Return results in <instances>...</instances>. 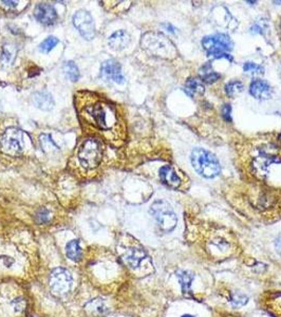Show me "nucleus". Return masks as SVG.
I'll list each match as a JSON object with an SVG mask.
<instances>
[{
    "instance_id": "nucleus-1",
    "label": "nucleus",
    "mask_w": 281,
    "mask_h": 317,
    "mask_svg": "<svg viewBox=\"0 0 281 317\" xmlns=\"http://www.w3.org/2000/svg\"><path fill=\"white\" fill-rule=\"evenodd\" d=\"M85 112L91 117L92 123L100 130H112L117 124L115 108L108 102L98 100L85 106Z\"/></svg>"
},
{
    "instance_id": "nucleus-2",
    "label": "nucleus",
    "mask_w": 281,
    "mask_h": 317,
    "mask_svg": "<svg viewBox=\"0 0 281 317\" xmlns=\"http://www.w3.org/2000/svg\"><path fill=\"white\" fill-rule=\"evenodd\" d=\"M141 46L146 52L157 57L171 59L177 56V49L175 45L162 33H145L141 39Z\"/></svg>"
},
{
    "instance_id": "nucleus-3",
    "label": "nucleus",
    "mask_w": 281,
    "mask_h": 317,
    "mask_svg": "<svg viewBox=\"0 0 281 317\" xmlns=\"http://www.w3.org/2000/svg\"><path fill=\"white\" fill-rule=\"evenodd\" d=\"M191 161L197 174L205 179H213L221 173V165L217 156L203 148L194 149Z\"/></svg>"
},
{
    "instance_id": "nucleus-4",
    "label": "nucleus",
    "mask_w": 281,
    "mask_h": 317,
    "mask_svg": "<svg viewBox=\"0 0 281 317\" xmlns=\"http://www.w3.org/2000/svg\"><path fill=\"white\" fill-rule=\"evenodd\" d=\"M30 144L31 138L26 132L15 127H10L5 131L0 140V148L8 155L18 156L24 153Z\"/></svg>"
},
{
    "instance_id": "nucleus-5",
    "label": "nucleus",
    "mask_w": 281,
    "mask_h": 317,
    "mask_svg": "<svg viewBox=\"0 0 281 317\" xmlns=\"http://www.w3.org/2000/svg\"><path fill=\"white\" fill-rule=\"evenodd\" d=\"M78 160L86 169L97 168L103 157V145L95 138L86 139L78 149Z\"/></svg>"
},
{
    "instance_id": "nucleus-6",
    "label": "nucleus",
    "mask_w": 281,
    "mask_h": 317,
    "mask_svg": "<svg viewBox=\"0 0 281 317\" xmlns=\"http://www.w3.org/2000/svg\"><path fill=\"white\" fill-rule=\"evenodd\" d=\"M150 214L157 221L161 231H163L165 233H170L177 227L178 223L177 215L166 201L163 200L155 201L151 205Z\"/></svg>"
},
{
    "instance_id": "nucleus-7",
    "label": "nucleus",
    "mask_w": 281,
    "mask_h": 317,
    "mask_svg": "<svg viewBox=\"0 0 281 317\" xmlns=\"http://www.w3.org/2000/svg\"><path fill=\"white\" fill-rule=\"evenodd\" d=\"M72 276L64 268H56L50 274L49 286L55 295L64 296L70 292L72 288Z\"/></svg>"
},
{
    "instance_id": "nucleus-8",
    "label": "nucleus",
    "mask_w": 281,
    "mask_h": 317,
    "mask_svg": "<svg viewBox=\"0 0 281 317\" xmlns=\"http://www.w3.org/2000/svg\"><path fill=\"white\" fill-rule=\"evenodd\" d=\"M203 48L207 51L208 56L217 53H227L233 50V42L229 35L218 33L209 35L203 38L202 41Z\"/></svg>"
},
{
    "instance_id": "nucleus-9",
    "label": "nucleus",
    "mask_w": 281,
    "mask_h": 317,
    "mask_svg": "<svg viewBox=\"0 0 281 317\" xmlns=\"http://www.w3.org/2000/svg\"><path fill=\"white\" fill-rule=\"evenodd\" d=\"M73 25L77 29L79 34L82 35L86 41H91L96 37V24L90 13L85 10H78L72 17Z\"/></svg>"
},
{
    "instance_id": "nucleus-10",
    "label": "nucleus",
    "mask_w": 281,
    "mask_h": 317,
    "mask_svg": "<svg viewBox=\"0 0 281 317\" xmlns=\"http://www.w3.org/2000/svg\"><path fill=\"white\" fill-rule=\"evenodd\" d=\"M101 77L106 82L124 84L125 77L122 73V67L120 64L114 59L105 60L101 67Z\"/></svg>"
},
{
    "instance_id": "nucleus-11",
    "label": "nucleus",
    "mask_w": 281,
    "mask_h": 317,
    "mask_svg": "<svg viewBox=\"0 0 281 317\" xmlns=\"http://www.w3.org/2000/svg\"><path fill=\"white\" fill-rule=\"evenodd\" d=\"M281 162L280 158L277 155L269 154V153H261L254 158L252 162V169L253 173L257 176L259 179H264L269 173V169L272 164Z\"/></svg>"
},
{
    "instance_id": "nucleus-12",
    "label": "nucleus",
    "mask_w": 281,
    "mask_h": 317,
    "mask_svg": "<svg viewBox=\"0 0 281 317\" xmlns=\"http://www.w3.org/2000/svg\"><path fill=\"white\" fill-rule=\"evenodd\" d=\"M34 17L39 23L45 25H52L58 20L56 10L48 4L37 5L34 11Z\"/></svg>"
},
{
    "instance_id": "nucleus-13",
    "label": "nucleus",
    "mask_w": 281,
    "mask_h": 317,
    "mask_svg": "<svg viewBox=\"0 0 281 317\" xmlns=\"http://www.w3.org/2000/svg\"><path fill=\"white\" fill-rule=\"evenodd\" d=\"M249 93L257 100H269L273 94V88L262 79H255L249 86Z\"/></svg>"
},
{
    "instance_id": "nucleus-14",
    "label": "nucleus",
    "mask_w": 281,
    "mask_h": 317,
    "mask_svg": "<svg viewBox=\"0 0 281 317\" xmlns=\"http://www.w3.org/2000/svg\"><path fill=\"white\" fill-rule=\"evenodd\" d=\"M160 179L165 185H167L170 188H179L181 186V178L180 176L176 173V170L173 169V167L169 165H165L160 169Z\"/></svg>"
},
{
    "instance_id": "nucleus-15",
    "label": "nucleus",
    "mask_w": 281,
    "mask_h": 317,
    "mask_svg": "<svg viewBox=\"0 0 281 317\" xmlns=\"http://www.w3.org/2000/svg\"><path fill=\"white\" fill-rule=\"evenodd\" d=\"M32 102L35 107L45 111H49L54 107V100L47 91H38L32 96Z\"/></svg>"
},
{
    "instance_id": "nucleus-16",
    "label": "nucleus",
    "mask_w": 281,
    "mask_h": 317,
    "mask_svg": "<svg viewBox=\"0 0 281 317\" xmlns=\"http://www.w3.org/2000/svg\"><path fill=\"white\" fill-rule=\"evenodd\" d=\"M146 257L147 255L142 248L132 247L126 250V253L124 254V261L129 268L138 269Z\"/></svg>"
},
{
    "instance_id": "nucleus-17",
    "label": "nucleus",
    "mask_w": 281,
    "mask_h": 317,
    "mask_svg": "<svg viewBox=\"0 0 281 317\" xmlns=\"http://www.w3.org/2000/svg\"><path fill=\"white\" fill-rule=\"evenodd\" d=\"M130 43V35L124 31L118 30L114 32L108 39V45L111 49L115 51L124 50Z\"/></svg>"
},
{
    "instance_id": "nucleus-18",
    "label": "nucleus",
    "mask_w": 281,
    "mask_h": 317,
    "mask_svg": "<svg viewBox=\"0 0 281 317\" xmlns=\"http://www.w3.org/2000/svg\"><path fill=\"white\" fill-rule=\"evenodd\" d=\"M85 309L90 315L93 316H104L105 314L108 313V308L106 307L104 300L101 298L89 301L85 306Z\"/></svg>"
},
{
    "instance_id": "nucleus-19",
    "label": "nucleus",
    "mask_w": 281,
    "mask_h": 317,
    "mask_svg": "<svg viewBox=\"0 0 281 317\" xmlns=\"http://www.w3.org/2000/svg\"><path fill=\"white\" fill-rule=\"evenodd\" d=\"M66 255L72 261H79L83 256L82 247L79 245L78 240H71L66 245Z\"/></svg>"
},
{
    "instance_id": "nucleus-20",
    "label": "nucleus",
    "mask_w": 281,
    "mask_h": 317,
    "mask_svg": "<svg viewBox=\"0 0 281 317\" xmlns=\"http://www.w3.org/2000/svg\"><path fill=\"white\" fill-rule=\"evenodd\" d=\"M185 89L187 91L191 97H195V96H201L204 93V86L203 84L201 83L198 78L195 77H191L187 79V82L185 84Z\"/></svg>"
},
{
    "instance_id": "nucleus-21",
    "label": "nucleus",
    "mask_w": 281,
    "mask_h": 317,
    "mask_svg": "<svg viewBox=\"0 0 281 317\" xmlns=\"http://www.w3.org/2000/svg\"><path fill=\"white\" fill-rule=\"evenodd\" d=\"M177 277L179 279V282L181 284L182 291L184 294H191L192 290V282L194 280V275L187 271H178L177 272Z\"/></svg>"
},
{
    "instance_id": "nucleus-22",
    "label": "nucleus",
    "mask_w": 281,
    "mask_h": 317,
    "mask_svg": "<svg viewBox=\"0 0 281 317\" xmlns=\"http://www.w3.org/2000/svg\"><path fill=\"white\" fill-rule=\"evenodd\" d=\"M64 72H65V75L68 77L71 82H77L79 79L80 74H79L78 67L72 60L66 61L64 64Z\"/></svg>"
},
{
    "instance_id": "nucleus-23",
    "label": "nucleus",
    "mask_w": 281,
    "mask_h": 317,
    "mask_svg": "<svg viewBox=\"0 0 281 317\" xmlns=\"http://www.w3.org/2000/svg\"><path fill=\"white\" fill-rule=\"evenodd\" d=\"M40 145H42V148L47 153L58 151V146L54 143V141L52 140V137L49 135L40 136Z\"/></svg>"
},
{
    "instance_id": "nucleus-24",
    "label": "nucleus",
    "mask_w": 281,
    "mask_h": 317,
    "mask_svg": "<svg viewBox=\"0 0 281 317\" xmlns=\"http://www.w3.org/2000/svg\"><path fill=\"white\" fill-rule=\"evenodd\" d=\"M243 89H244V86L240 81H233L225 86V93L230 98H234L237 94L241 93V92L243 91Z\"/></svg>"
},
{
    "instance_id": "nucleus-25",
    "label": "nucleus",
    "mask_w": 281,
    "mask_h": 317,
    "mask_svg": "<svg viewBox=\"0 0 281 317\" xmlns=\"http://www.w3.org/2000/svg\"><path fill=\"white\" fill-rule=\"evenodd\" d=\"M15 56H16V50L15 48L11 47L10 45H6L4 47V50H3V55H2V60L5 65H10L12 64L13 61H14L15 59Z\"/></svg>"
},
{
    "instance_id": "nucleus-26",
    "label": "nucleus",
    "mask_w": 281,
    "mask_h": 317,
    "mask_svg": "<svg viewBox=\"0 0 281 317\" xmlns=\"http://www.w3.org/2000/svg\"><path fill=\"white\" fill-rule=\"evenodd\" d=\"M59 43L58 39L55 36H49L45 41L39 45V50L44 53H49L54 49V47Z\"/></svg>"
},
{
    "instance_id": "nucleus-27",
    "label": "nucleus",
    "mask_w": 281,
    "mask_h": 317,
    "mask_svg": "<svg viewBox=\"0 0 281 317\" xmlns=\"http://www.w3.org/2000/svg\"><path fill=\"white\" fill-rule=\"evenodd\" d=\"M35 220L38 224H46L50 221V211L46 208H39L35 214Z\"/></svg>"
},
{
    "instance_id": "nucleus-28",
    "label": "nucleus",
    "mask_w": 281,
    "mask_h": 317,
    "mask_svg": "<svg viewBox=\"0 0 281 317\" xmlns=\"http://www.w3.org/2000/svg\"><path fill=\"white\" fill-rule=\"evenodd\" d=\"M243 70L245 72H251L255 74H263L264 68L260 65H257L255 62H245L243 66Z\"/></svg>"
},
{
    "instance_id": "nucleus-29",
    "label": "nucleus",
    "mask_w": 281,
    "mask_h": 317,
    "mask_svg": "<svg viewBox=\"0 0 281 317\" xmlns=\"http://www.w3.org/2000/svg\"><path fill=\"white\" fill-rule=\"evenodd\" d=\"M221 77V75L215 71H210V72H205L204 75H202V79L203 82L205 83H208V84H211V83H215L216 81H218V79Z\"/></svg>"
},
{
    "instance_id": "nucleus-30",
    "label": "nucleus",
    "mask_w": 281,
    "mask_h": 317,
    "mask_svg": "<svg viewBox=\"0 0 281 317\" xmlns=\"http://www.w3.org/2000/svg\"><path fill=\"white\" fill-rule=\"evenodd\" d=\"M247 301H248V298L246 296H244V295H235L232 298V303L236 307L244 306V305H246Z\"/></svg>"
},
{
    "instance_id": "nucleus-31",
    "label": "nucleus",
    "mask_w": 281,
    "mask_h": 317,
    "mask_svg": "<svg viewBox=\"0 0 281 317\" xmlns=\"http://www.w3.org/2000/svg\"><path fill=\"white\" fill-rule=\"evenodd\" d=\"M13 307H14L16 313H20L25 310V301L22 298H17L13 302Z\"/></svg>"
},
{
    "instance_id": "nucleus-32",
    "label": "nucleus",
    "mask_w": 281,
    "mask_h": 317,
    "mask_svg": "<svg viewBox=\"0 0 281 317\" xmlns=\"http://www.w3.org/2000/svg\"><path fill=\"white\" fill-rule=\"evenodd\" d=\"M232 106L226 104L224 105V107L222 108V115L224 117V120L226 122H232Z\"/></svg>"
},
{
    "instance_id": "nucleus-33",
    "label": "nucleus",
    "mask_w": 281,
    "mask_h": 317,
    "mask_svg": "<svg viewBox=\"0 0 281 317\" xmlns=\"http://www.w3.org/2000/svg\"><path fill=\"white\" fill-rule=\"evenodd\" d=\"M275 248L277 250V253L281 256V235L277 237V239L275 241Z\"/></svg>"
},
{
    "instance_id": "nucleus-34",
    "label": "nucleus",
    "mask_w": 281,
    "mask_h": 317,
    "mask_svg": "<svg viewBox=\"0 0 281 317\" xmlns=\"http://www.w3.org/2000/svg\"><path fill=\"white\" fill-rule=\"evenodd\" d=\"M2 4H4V6L7 8H16L18 3H16V2H2Z\"/></svg>"
},
{
    "instance_id": "nucleus-35",
    "label": "nucleus",
    "mask_w": 281,
    "mask_h": 317,
    "mask_svg": "<svg viewBox=\"0 0 281 317\" xmlns=\"http://www.w3.org/2000/svg\"><path fill=\"white\" fill-rule=\"evenodd\" d=\"M182 317H195V316H193V315H189V314H185V315H183Z\"/></svg>"
},
{
    "instance_id": "nucleus-36",
    "label": "nucleus",
    "mask_w": 281,
    "mask_h": 317,
    "mask_svg": "<svg viewBox=\"0 0 281 317\" xmlns=\"http://www.w3.org/2000/svg\"><path fill=\"white\" fill-rule=\"evenodd\" d=\"M280 30H281V23H280Z\"/></svg>"
}]
</instances>
